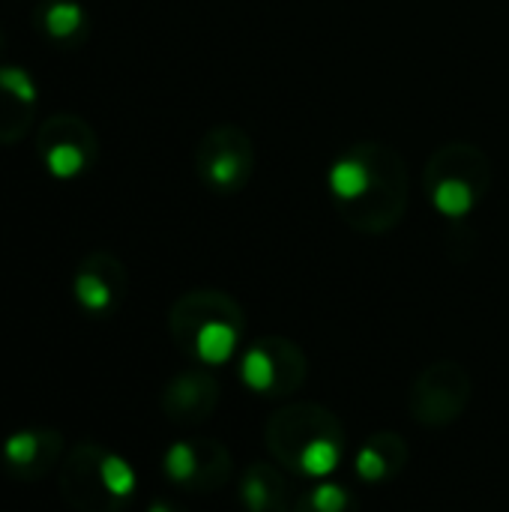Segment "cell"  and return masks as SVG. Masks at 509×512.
<instances>
[{
	"label": "cell",
	"mask_w": 509,
	"mask_h": 512,
	"mask_svg": "<svg viewBox=\"0 0 509 512\" xmlns=\"http://www.w3.org/2000/svg\"><path fill=\"white\" fill-rule=\"evenodd\" d=\"M66 438L57 429L33 426L9 435L0 450L3 471L18 483H39L60 468L66 459Z\"/></svg>",
	"instance_id": "obj_11"
},
{
	"label": "cell",
	"mask_w": 509,
	"mask_h": 512,
	"mask_svg": "<svg viewBox=\"0 0 509 512\" xmlns=\"http://www.w3.org/2000/svg\"><path fill=\"white\" fill-rule=\"evenodd\" d=\"M327 189L339 219L369 237L393 231L408 213V168L396 147L357 141L345 147L327 174Z\"/></svg>",
	"instance_id": "obj_1"
},
{
	"label": "cell",
	"mask_w": 509,
	"mask_h": 512,
	"mask_svg": "<svg viewBox=\"0 0 509 512\" xmlns=\"http://www.w3.org/2000/svg\"><path fill=\"white\" fill-rule=\"evenodd\" d=\"M411 462V447L399 432H375L357 453V477L369 486L393 483Z\"/></svg>",
	"instance_id": "obj_15"
},
{
	"label": "cell",
	"mask_w": 509,
	"mask_h": 512,
	"mask_svg": "<svg viewBox=\"0 0 509 512\" xmlns=\"http://www.w3.org/2000/svg\"><path fill=\"white\" fill-rule=\"evenodd\" d=\"M240 504L249 512H291L294 501L285 477L270 465H249L240 480Z\"/></svg>",
	"instance_id": "obj_17"
},
{
	"label": "cell",
	"mask_w": 509,
	"mask_h": 512,
	"mask_svg": "<svg viewBox=\"0 0 509 512\" xmlns=\"http://www.w3.org/2000/svg\"><path fill=\"white\" fill-rule=\"evenodd\" d=\"M135 471L102 444L81 441L57 468L60 498L75 512H123L135 495Z\"/></svg>",
	"instance_id": "obj_4"
},
{
	"label": "cell",
	"mask_w": 509,
	"mask_h": 512,
	"mask_svg": "<svg viewBox=\"0 0 509 512\" xmlns=\"http://www.w3.org/2000/svg\"><path fill=\"white\" fill-rule=\"evenodd\" d=\"M3 45H6V39H3V27H0V54H3Z\"/></svg>",
	"instance_id": "obj_20"
},
{
	"label": "cell",
	"mask_w": 509,
	"mask_h": 512,
	"mask_svg": "<svg viewBox=\"0 0 509 512\" xmlns=\"http://www.w3.org/2000/svg\"><path fill=\"white\" fill-rule=\"evenodd\" d=\"M222 384L210 366H195L174 375L159 396V408L174 426H201L219 408Z\"/></svg>",
	"instance_id": "obj_13"
},
{
	"label": "cell",
	"mask_w": 509,
	"mask_h": 512,
	"mask_svg": "<svg viewBox=\"0 0 509 512\" xmlns=\"http://www.w3.org/2000/svg\"><path fill=\"white\" fill-rule=\"evenodd\" d=\"M291 512H360V501L351 489L339 483H318L294 498Z\"/></svg>",
	"instance_id": "obj_18"
},
{
	"label": "cell",
	"mask_w": 509,
	"mask_h": 512,
	"mask_svg": "<svg viewBox=\"0 0 509 512\" xmlns=\"http://www.w3.org/2000/svg\"><path fill=\"white\" fill-rule=\"evenodd\" d=\"M99 156L93 126L78 114H54L36 129V159L54 180L84 177Z\"/></svg>",
	"instance_id": "obj_9"
},
{
	"label": "cell",
	"mask_w": 509,
	"mask_h": 512,
	"mask_svg": "<svg viewBox=\"0 0 509 512\" xmlns=\"http://www.w3.org/2000/svg\"><path fill=\"white\" fill-rule=\"evenodd\" d=\"M147 512H189L186 507H180L177 501H171V498H159V501H153Z\"/></svg>",
	"instance_id": "obj_19"
},
{
	"label": "cell",
	"mask_w": 509,
	"mask_h": 512,
	"mask_svg": "<svg viewBox=\"0 0 509 512\" xmlns=\"http://www.w3.org/2000/svg\"><path fill=\"white\" fill-rule=\"evenodd\" d=\"M264 441L279 468L297 477H327L342 462L345 426L318 402H288L267 420Z\"/></svg>",
	"instance_id": "obj_2"
},
{
	"label": "cell",
	"mask_w": 509,
	"mask_h": 512,
	"mask_svg": "<svg viewBox=\"0 0 509 512\" xmlns=\"http://www.w3.org/2000/svg\"><path fill=\"white\" fill-rule=\"evenodd\" d=\"M129 291L126 267L111 252H90L81 258L72 276V297L87 315H111L120 309Z\"/></svg>",
	"instance_id": "obj_12"
},
{
	"label": "cell",
	"mask_w": 509,
	"mask_h": 512,
	"mask_svg": "<svg viewBox=\"0 0 509 512\" xmlns=\"http://www.w3.org/2000/svg\"><path fill=\"white\" fill-rule=\"evenodd\" d=\"M168 333L180 354L198 366H222L237 354L243 342L246 315L231 294L198 288L174 300L168 309Z\"/></svg>",
	"instance_id": "obj_3"
},
{
	"label": "cell",
	"mask_w": 509,
	"mask_h": 512,
	"mask_svg": "<svg viewBox=\"0 0 509 512\" xmlns=\"http://www.w3.org/2000/svg\"><path fill=\"white\" fill-rule=\"evenodd\" d=\"M195 174L213 195H237L255 174V144L237 123L210 126L195 144Z\"/></svg>",
	"instance_id": "obj_7"
},
{
	"label": "cell",
	"mask_w": 509,
	"mask_h": 512,
	"mask_svg": "<svg viewBox=\"0 0 509 512\" xmlns=\"http://www.w3.org/2000/svg\"><path fill=\"white\" fill-rule=\"evenodd\" d=\"M309 378L306 351L285 336H264L240 357V381L261 399H291Z\"/></svg>",
	"instance_id": "obj_8"
},
{
	"label": "cell",
	"mask_w": 509,
	"mask_h": 512,
	"mask_svg": "<svg viewBox=\"0 0 509 512\" xmlns=\"http://www.w3.org/2000/svg\"><path fill=\"white\" fill-rule=\"evenodd\" d=\"M39 111V81L27 66H0V147L21 141Z\"/></svg>",
	"instance_id": "obj_14"
},
{
	"label": "cell",
	"mask_w": 509,
	"mask_h": 512,
	"mask_svg": "<svg viewBox=\"0 0 509 512\" xmlns=\"http://www.w3.org/2000/svg\"><path fill=\"white\" fill-rule=\"evenodd\" d=\"M162 468L177 489L192 495H213L228 486L234 474V459L225 444L210 438H195V441L171 444L162 459Z\"/></svg>",
	"instance_id": "obj_10"
},
{
	"label": "cell",
	"mask_w": 509,
	"mask_h": 512,
	"mask_svg": "<svg viewBox=\"0 0 509 512\" xmlns=\"http://www.w3.org/2000/svg\"><path fill=\"white\" fill-rule=\"evenodd\" d=\"M33 21L36 30L57 48H78L90 33V15L78 0H39Z\"/></svg>",
	"instance_id": "obj_16"
},
{
	"label": "cell",
	"mask_w": 509,
	"mask_h": 512,
	"mask_svg": "<svg viewBox=\"0 0 509 512\" xmlns=\"http://www.w3.org/2000/svg\"><path fill=\"white\" fill-rule=\"evenodd\" d=\"M471 399V372L459 360H435L417 372L408 390V414L423 429H450L465 417Z\"/></svg>",
	"instance_id": "obj_6"
},
{
	"label": "cell",
	"mask_w": 509,
	"mask_h": 512,
	"mask_svg": "<svg viewBox=\"0 0 509 512\" xmlns=\"http://www.w3.org/2000/svg\"><path fill=\"white\" fill-rule=\"evenodd\" d=\"M429 204L453 222L468 219L492 189V162L471 141H450L438 147L423 171Z\"/></svg>",
	"instance_id": "obj_5"
}]
</instances>
